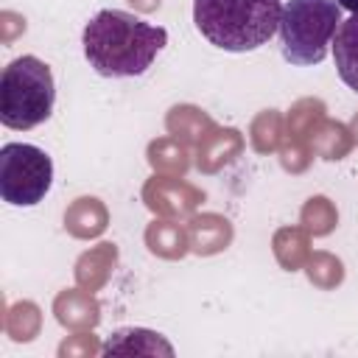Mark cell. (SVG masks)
I'll return each instance as SVG.
<instances>
[{"mask_svg":"<svg viewBox=\"0 0 358 358\" xmlns=\"http://www.w3.org/2000/svg\"><path fill=\"white\" fill-rule=\"evenodd\" d=\"M81 45L98 76L134 78L143 76L168 45V31L131 11L103 8L84 25Z\"/></svg>","mask_w":358,"mask_h":358,"instance_id":"6da1fadb","label":"cell"},{"mask_svg":"<svg viewBox=\"0 0 358 358\" xmlns=\"http://www.w3.org/2000/svg\"><path fill=\"white\" fill-rule=\"evenodd\" d=\"M282 0H193L199 34L229 53L263 48L280 28Z\"/></svg>","mask_w":358,"mask_h":358,"instance_id":"7a4b0ae2","label":"cell"},{"mask_svg":"<svg viewBox=\"0 0 358 358\" xmlns=\"http://www.w3.org/2000/svg\"><path fill=\"white\" fill-rule=\"evenodd\" d=\"M56 103V84L50 67L36 56H20L3 67L0 76V123L6 129L28 131L45 123Z\"/></svg>","mask_w":358,"mask_h":358,"instance_id":"3957f363","label":"cell"},{"mask_svg":"<svg viewBox=\"0 0 358 358\" xmlns=\"http://www.w3.org/2000/svg\"><path fill=\"white\" fill-rule=\"evenodd\" d=\"M341 25L338 0H288L280 14V48L296 67L319 64Z\"/></svg>","mask_w":358,"mask_h":358,"instance_id":"277c9868","label":"cell"},{"mask_svg":"<svg viewBox=\"0 0 358 358\" xmlns=\"http://www.w3.org/2000/svg\"><path fill=\"white\" fill-rule=\"evenodd\" d=\"M53 185V159L31 143H6L0 148V196L11 207L39 204Z\"/></svg>","mask_w":358,"mask_h":358,"instance_id":"5b68a950","label":"cell"},{"mask_svg":"<svg viewBox=\"0 0 358 358\" xmlns=\"http://www.w3.org/2000/svg\"><path fill=\"white\" fill-rule=\"evenodd\" d=\"M333 59H336L338 78L358 92V14L341 20L333 36Z\"/></svg>","mask_w":358,"mask_h":358,"instance_id":"8992f818","label":"cell"},{"mask_svg":"<svg viewBox=\"0 0 358 358\" xmlns=\"http://www.w3.org/2000/svg\"><path fill=\"white\" fill-rule=\"evenodd\" d=\"M338 6L347 8V11H352V14H358V0H338Z\"/></svg>","mask_w":358,"mask_h":358,"instance_id":"52a82bcc","label":"cell"}]
</instances>
